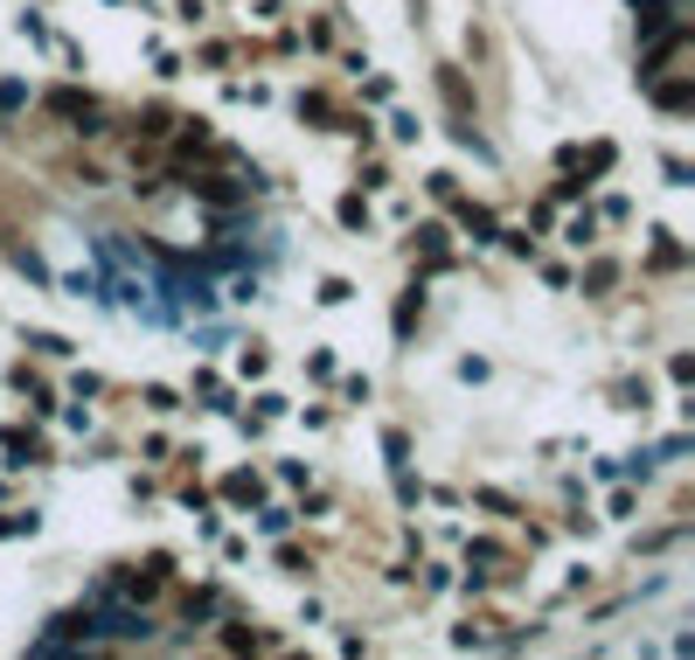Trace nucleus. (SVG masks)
<instances>
[{"label":"nucleus","instance_id":"c85d7f7f","mask_svg":"<svg viewBox=\"0 0 695 660\" xmlns=\"http://www.w3.org/2000/svg\"><path fill=\"white\" fill-rule=\"evenodd\" d=\"M223 98H230V105H265L272 91H265V84H243V77H230V84H223Z\"/></svg>","mask_w":695,"mask_h":660},{"label":"nucleus","instance_id":"1a4fd4ad","mask_svg":"<svg viewBox=\"0 0 695 660\" xmlns=\"http://www.w3.org/2000/svg\"><path fill=\"white\" fill-rule=\"evenodd\" d=\"M390 327H397V341H410V334L424 327V278H410V286H404L397 313H390Z\"/></svg>","mask_w":695,"mask_h":660},{"label":"nucleus","instance_id":"4c0bfd02","mask_svg":"<svg viewBox=\"0 0 695 660\" xmlns=\"http://www.w3.org/2000/svg\"><path fill=\"white\" fill-rule=\"evenodd\" d=\"M591 528H598V515H591V507H577V501H571V515H563V536H591Z\"/></svg>","mask_w":695,"mask_h":660},{"label":"nucleus","instance_id":"e433bc0d","mask_svg":"<svg viewBox=\"0 0 695 660\" xmlns=\"http://www.w3.org/2000/svg\"><path fill=\"white\" fill-rule=\"evenodd\" d=\"M661 175H668V188H695V167H688L682 154H668V160H661Z\"/></svg>","mask_w":695,"mask_h":660},{"label":"nucleus","instance_id":"4be33fe9","mask_svg":"<svg viewBox=\"0 0 695 660\" xmlns=\"http://www.w3.org/2000/svg\"><path fill=\"white\" fill-rule=\"evenodd\" d=\"M14 28H22V43H35V49H56V28H49L35 8H22V14H14Z\"/></svg>","mask_w":695,"mask_h":660},{"label":"nucleus","instance_id":"bb28decb","mask_svg":"<svg viewBox=\"0 0 695 660\" xmlns=\"http://www.w3.org/2000/svg\"><path fill=\"white\" fill-rule=\"evenodd\" d=\"M14 111H28V84L22 77H0V119H14Z\"/></svg>","mask_w":695,"mask_h":660},{"label":"nucleus","instance_id":"ddd939ff","mask_svg":"<svg viewBox=\"0 0 695 660\" xmlns=\"http://www.w3.org/2000/svg\"><path fill=\"white\" fill-rule=\"evenodd\" d=\"M598 230H606V223H598V209H591V202H585V209L571 202V223H563V243H571V251H598Z\"/></svg>","mask_w":695,"mask_h":660},{"label":"nucleus","instance_id":"dca6fc26","mask_svg":"<svg viewBox=\"0 0 695 660\" xmlns=\"http://www.w3.org/2000/svg\"><path fill=\"white\" fill-rule=\"evenodd\" d=\"M474 507H487V515H501V521H522V501L508 487H474Z\"/></svg>","mask_w":695,"mask_h":660},{"label":"nucleus","instance_id":"7ed1b4c3","mask_svg":"<svg viewBox=\"0 0 695 660\" xmlns=\"http://www.w3.org/2000/svg\"><path fill=\"white\" fill-rule=\"evenodd\" d=\"M410 251H418L424 272H453V230H445V223H418V230H410Z\"/></svg>","mask_w":695,"mask_h":660},{"label":"nucleus","instance_id":"09e8293b","mask_svg":"<svg viewBox=\"0 0 695 660\" xmlns=\"http://www.w3.org/2000/svg\"><path fill=\"white\" fill-rule=\"evenodd\" d=\"M453 647H487V619H466V626L453 633Z\"/></svg>","mask_w":695,"mask_h":660},{"label":"nucleus","instance_id":"b1692460","mask_svg":"<svg viewBox=\"0 0 695 660\" xmlns=\"http://www.w3.org/2000/svg\"><path fill=\"white\" fill-rule=\"evenodd\" d=\"M140 396H146V410H154V418H175V410H181V389H175V383H146Z\"/></svg>","mask_w":695,"mask_h":660},{"label":"nucleus","instance_id":"79ce46f5","mask_svg":"<svg viewBox=\"0 0 695 660\" xmlns=\"http://www.w3.org/2000/svg\"><path fill=\"white\" fill-rule=\"evenodd\" d=\"M348 299H355L348 278H321V307H348Z\"/></svg>","mask_w":695,"mask_h":660},{"label":"nucleus","instance_id":"4468645a","mask_svg":"<svg viewBox=\"0 0 695 660\" xmlns=\"http://www.w3.org/2000/svg\"><path fill=\"white\" fill-rule=\"evenodd\" d=\"M334 223H341L348 237H369V223H375V209H369V195H362V188H348V195L334 202Z\"/></svg>","mask_w":695,"mask_h":660},{"label":"nucleus","instance_id":"f03ea898","mask_svg":"<svg viewBox=\"0 0 695 660\" xmlns=\"http://www.w3.org/2000/svg\"><path fill=\"white\" fill-rule=\"evenodd\" d=\"M647 105L668 111V119H682V111H695V70H661V77H647Z\"/></svg>","mask_w":695,"mask_h":660},{"label":"nucleus","instance_id":"f3484780","mask_svg":"<svg viewBox=\"0 0 695 660\" xmlns=\"http://www.w3.org/2000/svg\"><path fill=\"white\" fill-rule=\"evenodd\" d=\"M8 264H14V272L28 278V286H43V292H56V272H49V264L35 257V251H22V243H14V251H8Z\"/></svg>","mask_w":695,"mask_h":660},{"label":"nucleus","instance_id":"864d4df0","mask_svg":"<svg viewBox=\"0 0 695 660\" xmlns=\"http://www.w3.org/2000/svg\"><path fill=\"white\" fill-rule=\"evenodd\" d=\"M111 8H125V0H111Z\"/></svg>","mask_w":695,"mask_h":660},{"label":"nucleus","instance_id":"ea45409f","mask_svg":"<svg viewBox=\"0 0 695 660\" xmlns=\"http://www.w3.org/2000/svg\"><path fill=\"white\" fill-rule=\"evenodd\" d=\"M265 369H272V355H265V348H257V341H251V348H243V355H237V375H265Z\"/></svg>","mask_w":695,"mask_h":660},{"label":"nucleus","instance_id":"49530a36","mask_svg":"<svg viewBox=\"0 0 695 660\" xmlns=\"http://www.w3.org/2000/svg\"><path fill=\"white\" fill-rule=\"evenodd\" d=\"M626 216H633L626 195H606V202H598V223H626Z\"/></svg>","mask_w":695,"mask_h":660},{"label":"nucleus","instance_id":"5701e85b","mask_svg":"<svg viewBox=\"0 0 695 660\" xmlns=\"http://www.w3.org/2000/svg\"><path fill=\"white\" fill-rule=\"evenodd\" d=\"M35 528H43V515H35V507H14V515H0V542H22Z\"/></svg>","mask_w":695,"mask_h":660},{"label":"nucleus","instance_id":"c756f323","mask_svg":"<svg viewBox=\"0 0 695 660\" xmlns=\"http://www.w3.org/2000/svg\"><path fill=\"white\" fill-rule=\"evenodd\" d=\"M70 396H77V404H91V396H105V375H98V369H77V375H70Z\"/></svg>","mask_w":695,"mask_h":660},{"label":"nucleus","instance_id":"a211bd4d","mask_svg":"<svg viewBox=\"0 0 695 660\" xmlns=\"http://www.w3.org/2000/svg\"><path fill=\"white\" fill-rule=\"evenodd\" d=\"M22 348H28V355H49V362H70V341H63V334H49V327H28Z\"/></svg>","mask_w":695,"mask_h":660},{"label":"nucleus","instance_id":"aec40b11","mask_svg":"<svg viewBox=\"0 0 695 660\" xmlns=\"http://www.w3.org/2000/svg\"><path fill=\"white\" fill-rule=\"evenodd\" d=\"M619 410H647V375H619V383L606 389Z\"/></svg>","mask_w":695,"mask_h":660},{"label":"nucleus","instance_id":"6e6552de","mask_svg":"<svg viewBox=\"0 0 695 660\" xmlns=\"http://www.w3.org/2000/svg\"><path fill=\"white\" fill-rule=\"evenodd\" d=\"M188 396H195L202 410H216V418H237V389L223 383L216 369H195V383H188Z\"/></svg>","mask_w":695,"mask_h":660},{"label":"nucleus","instance_id":"473e14b6","mask_svg":"<svg viewBox=\"0 0 695 660\" xmlns=\"http://www.w3.org/2000/svg\"><path fill=\"white\" fill-rule=\"evenodd\" d=\"M355 77H362V70H355ZM390 98H397V84H390V77H362V105H390Z\"/></svg>","mask_w":695,"mask_h":660},{"label":"nucleus","instance_id":"20e7f679","mask_svg":"<svg viewBox=\"0 0 695 660\" xmlns=\"http://www.w3.org/2000/svg\"><path fill=\"white\" fill-rule=\"evenodd\" d=\"M453 223H459V230L480 243V251H494V243H501V216L487 209V202H466V195H453Z\"/></svg>","mask_w":695,"mask_h":660},{"label":"nucleus","instance_id":"9d476101","mask_svg":"<svg viewBox=\"0 0 695 660\" xmlns=\"http://www.w3.org/2000/svg\"><path fill=\"white\" fill-rule=\"evenodd\" d=\"M216 494H223V507H257V501H265V480H257L251 466H237V473H223Z\"/></svg>","mask_w":695,"mask_h":660},{"label":"nucleus","instance_id":"58836bf2","mask_svg":"<svg viewBox=\"0 0 695 660\" xmlns=\"http://www.w3.org/2000/svg\"><path fill=\"white\" fill-rule=\"evenodd\" d=\"M230 63H237L230 43H202V70H230Z\"/></svg>","mask_w":695,"mask_h":660},{"label":"nucleus","instance_id":"a19ab883","mask_svg":"<svg viewBox=\"0 0 695 660\" xmlns=\"http://www.w3.org/2000/svg\"><path fill=\"white\" fill-rule=\"evenodd\" d=\"M383 452H390V466H404V459H410V431L390 424V431H383Z\"/></svg>","mask_w":695,"mask_h":660},{"label":"nucleus","instance_id":"f257e3e1","mask_svg":"<svg viewBox=\"0 0 695 660\" xmlns=\"http://www.w3.org/2000/svg\"><path fill=\"white\" fill-rule=\"evenodd\" d=\"M43 105H49L70 132H84V140H105V132H111V111L91 98L84 84H56V91H43Z\"/></svg>","mask_w":695,"mask_h":660},{"label":"nucleus","instance_id":"cd10ccee","mask_svg":"<svg viewBox=\"0 0 695 660\" xmlns=\"http://www.w3.org/2000/svg\"><path fill=\"white\" fill-rule=\"evenodd\" d=\"M278 571H286V577H307V571H313V556L299 550V542H278Z\"/></svg>","mask_w":695,"mask_h":660},{"label":"nucleus","instance_id":"2f4dec72","mask_svg":"<svg viewBox=\"0 0 695 660\" xmlns=\"http://www.w3.org/2000/svg\"><path fill=\"white\" fill-rule=\"evenodd\" d=\"M299 43H307V49H334V22H327V14H313V22H307V35H299Z\"/></svg>","mask_w":695,"mask_h":660},{"label":"nucleus","instance_id":"6ab92c4d","mask_svg":"<svg viewBox=\"0 0 695 660\" xmlns=\"http://www.w3.org/2000/svg\"><path fill=\"white\" fill-rule=\"evenodd\" d=\"M654 473H661V452H633V459H619V480H626V487H647Z\"/></svg>","mask_w":695,"mask_h":660},{"label":"nucleus","instance_id":"72a5a7b5","mask_svg":"<svg viewBox=\"0 0 695 660\" xmlns=\"http://www.w3.org/2000/svg\"><path fill=\"white\" fill-rule=\"evenodd\" d=\"M668 375H674V389H688V383H695V355L674 348V355H668Z\"/></svg>","mask_w":695,"mask_h":660},{"label":"nucleus","instance_id":"7c9ffc66","mask_svg":"<svg viewBox=\"0 0 695 660\" xmlns=\"http://www.w3.org/2000/svg\"><path fill=\"white\" fill-rule=\"evenodd\" d=\"M418 111H390V140H397V146H410V140H418Z\"/></svg>","mask_w":695,"mask_h":660},{"label":"nucleus","instance_id":"39448f33","mask_svg":"<svg viewBox=\"0 0 695 660\" xmlns=\"http://www.w3.org/2000/svg\"><path fill=\"white\" fill-rule=\"evenodd\" d=\"M0 452H8V473H22V466H49L43 431H28V424H8V431H0Z\"/></svg>","mask_w":695,"mask_h":660},{"label":"nucleus","instance_id":"423d86ee","mask_svg":"<svg viewBox=\"0 0 695 660\" xmlns=\"http://www.w3.org/2000/svg\"><path fill=\"white\" fill-rule=\"evenodd\" d=\"M125 125H133V140H140V146H167V132L181 125V111L167 105V98H154V105H140V111H133V119H125Z\"/></svg>","mask_w":695,"mask_h":660},{"label":"nucleus","instance_id":"a18cd8bd","mask_svg":"<svg viewBox=\"0 0 695 660\" xmlns=\"http://www.w3.org/2000/svg\"><path fill=\"white\" fill-rule=\"evenodd\" d=\"M424 188H431L439 202H453V195H459V175H445V167H439V175H424Z\"/></svg>","mask_w":695,"mask_h":660},{"label":"nucleus","instance_id":"3c124183","mask_svg":"<svg viewBox=\"0 0 695 660\" xmlns=\"http://www.w3.org/2000/svg\"><path fill=\"white\" fill-rule=\"evenodd\" d=\"M230 299H237V307H251V299H257V272H243L237 286H230Z\"/></svg>","mask_w":695,"mask_h":660},{"label":"nucleus","instance_id":"2eb2a0df","mask_svg":"<svg viewBox=\"0 0 695 660\" xmlns=\"http://www.w3.org/2000/svg\"><path fill=\"white\" fill-rule=\"evenodd\" d=\"M688 251H682V237L674 230H654V251H647V272H682Z\"/></svg>","mask_w":695,"mask_h":660},{"label":"nucleus","instance_id":"9b49d317","mask_svg":"<svg viewBox=\"0 0 695 660\" xmlns=\"http://www.w3.org/2000/svg\"><path fill=\"white\" fill-rule=\"evenodd\" d=\"M571 286L585 292V299H612V286H619V257H591L585 272L571 278Z\"/></svg>","mask_w":695,"mask_h":660},{"label":"nucleus","instance_id":"393cba45","mask_svg":"<svg viewBox=\"0 0 695 660\" xmlns=\"http://www.w3.org/2000/svg\"><path fill=\"white\" fill-rule=\"evenodd\" d=\"M585 195H591V181H585V175H571V167H563V181L550 188V202H556V209H571V202H585Z\"/></svg>","mask_w":695,"mask_h":660},{"label":"nucleus","instance_id":"f8f14e48","mask_svg":"<svg viewBox=\"0 0 695 660\" xmlns=\"http://www.w3.org/2000/svg\"><path fill=\"white\" fill-rule=\"evenodd\" d=\"M223 612H230V605H223L216 584H195V591L181 598V619H188V626H209V619H223Z\"/></svg>","mask_w":695,"mask_h":660},{"label":"nucleus","instance_id":"f704fd0d","mask_svg":"<svg viewBox=\"0 0 695 660\" xmlns=\"http://www.w3.org/2000/svg\"><path fill=\"white\" fill-rule=\"evenodd\" d=\"M397 501H404V507H418V501H424V480L410 473V466H397Z\"/></svg>","mask_w":695,"mask_h":660},{"label":"nucleus","instance_id":"0eeeda50","mask_svg":"<svg viewBox=\"0 0 695 660\" xmlns=\"http://www.w3.org/2000/svg\"><path fill=\"white\" fill-rule=\"evenodd\" d=\"M8 389H14V396H28V418H56V389H49L28 362H14V369H8Z\"/></svg>","mask_w":695,"mask_h":660},{"label":"nucleus","instance_id":"37998d69","mask_svg":"<svg viewBox=\"0 0 695 660\" xmlns=\"http://www.w3.org/2000/svg\"><path fill=\"white\" fill-rule=\"evenodd\" d=\"M375 188H390V160H362V195H375Z\"/></svg>","mask_w":695,"mask_h":660},{"label":"nucleus","instance_id":"8fccbe9b","mask_svg":"<svg viewBox=\"0 0 695 660\" xmlns=\"http://www.w3.org/2000/svg\"><path fill=\"white\" fill-rule=\"evenodd\" d=\"M654 452H661V459H688V452H695V439H688V431H674V439H661Z\"/></svg>","mask_w":695,"mask_h":660},{"label":"nucleus","instance_id":"603ef678","mask_svg":"<svg viewBox=\"0 0 695 660\" xmlns=\"http://www.w3.org/2000/svg\"><path fill=\"white\" fill-rule=\"evenodd\" d=\"M8 494H14V487H8V480H0V507H8Z\"/></svg>","mask_w":695,"mask_h":660},{"label":"nucleus","instance_id":"de8ad7c7","mask_svg":"<svg viewBox=\"0 0 695 660\" xmlns=\"http://www.w3.org/2000/svg\"><path fill=\"white\" fill-rule=\"evenodd\" d=\"M307 375H313V383H334V355L313 348V355H307Z\"/></svg>","mask_w":695,"mask_h":660},{"label":"nucleus","instance_id":"412c9836","mask_svg":"<svg viewBox=\"0 0 695 660\" xmlns=\"http://www.w3.org/2000/svg\"><path fill=\"white\" fill-rule=\"evenodd\" d=\"M299 119H307V125H334V98H327V91H299Z\"/></svg>","mask_w":695,"mask_h":660},{"label":"nucleus","instance_id":"c03bdc74","mask_svg":"<svg viewBox=\"0 0 695 660\" xmlns=\"http://www.w3.org/2000/svg\"><path fill=\"white\" fill-rule=\"evenodd\" d=\"M286 410H292L286 396H278V389H265V396H257V410H251V418H265V424H272V418H286Z\"/></svg>","mask_w":695,"mask_h":660},{"label":"nucleus","instance_id":"c9c22d12","mask_svg":"<svg viewBox=\"0 0 695 660\" xmlns=\"http://www.w3.org/2000/svg\"><path fill=\"white\" fill-rule=\"evenodd\" d=\"M418 591H431V598H439V591H453V571H445V563H424V577H418Z\"/></svg>","mask_w":695,"mask_h":660},{"label":"nucleus","instance_id":"a878e982","mask_svg":"<svg viewBox=\"0 0 695 660\" xmlns=\"http://www.w3.org/2000/svg\"><path fill=\"white\" fill-rule=\"evenodd\" d=\"M251 515H257V528H265V536H286V528H292V507H278V501H257Z\"/></svg>","mask_w":695,"mask_h":660}]
</instances>
